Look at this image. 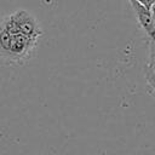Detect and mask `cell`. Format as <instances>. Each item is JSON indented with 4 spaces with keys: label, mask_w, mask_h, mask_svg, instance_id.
Returning <instances> with one entry per match:
<instances>
[{
    "label": "cell",
    "mask_w": 155,
    "mask_h": 155,
    "mask_svg": "<svg viewBox=\"0 0 155 155\" xmlns=\"http://www.w3.org/2000/svg\"><path fill=\"white\" fill-rule=\"evenodd\" d=\"M150 12H151V16H153V19H154V25H155V4L151 6Z\"/></svg>",
    "instance_id": "8"
},
{
    "label": "cell",
    "mask_w": 155,
    "mask_h": 155,
    "mask_svg": "<svg viewBox=\"0 0 155 155\" xmlns=\"http://www.w3.org/2000/svg\"><path fill=\"white\" fill-rule=\"evenodd\" d=\"M130 2L134 11V15L138 19V23L140 24V27L143 28L145 34L150 38V42L155 44V25H154V19H153L150 10L145 8L137 0H130Z\"/></svg>",
    "instance_id": "3"
},
{
    "label": "cell",
    "mask_w": 155,
    "mask_h": 155,
    "mask_svg": "<svg viewBox=\"0 0 155 155\" xmlns=\"http://www.w3.org/2000/svg\"><path fill=\"white\" fill-rule=\"evenodd\" d=\"M11 16H12L15 23L17 24L21 34H23L30 39H34V40H38L41 36L42 30L35 18V16H33L30 12H28L27 10H18L15 13H12Z\"/></svg>",
    "instance_id": "2"
},
{
    "label": "cell",
    "mask_w": 155,
    "mask_h": 155,
    "mask_svg": "<svg viewBox=\"0 0 155 155\" xmlns=\"http://www.w3.org/2000/svg\"><path fill=\"white\" fill-rule=\"evenodd\" d=\"M139 4H142L145 8H148V10H150L151 8V6L155 4V0H137Z\"/></svg>",
    "instance_id": "7"
},
{
    "label": "cell",
    "mask_w": 155,
    "mask_h": 155,
    "mask_svg": "<svg viewBox=\"0 0 155 155\" xmlns=\"http://www.w3.org/2000/svg\"><path fill=\"white\" fill-rule=\"evenodd\" d=\"M36 44H38V40L30 39L23 34H19L17 36L11 38L7 61H10V62L25 61L30 56V53L33 52Z\"/></svg>",
    "instance_id": "1"
},
{
    "label": "cell",
    "mask_w": 155,
    "mask_h": 155,
    "mask_svg": "<svg viewBox=\"0 0 155 155\" xmlns=\"http://www.w3.org/2000/svg\"><path fill=\"white\" fill-rule=\"evenodd\" d=\"M147 65L155 74V44H153V42H150V54H149V62Z\"/></svg>",
    "instance_id": "6"
},
{
    "label": "cell",
    "mask_w": 155,
    "mask_h": 155,
    "mask_svg": "<svg viewBox=\"0 0 155 155\" xmlns=\"http://www.w3.org/2000/svg\"><path fill=\"white\" fill-rule=\"evenodd\" d=\"M11 44V35L5 29L4 24H0V56H2L5 59H7L8 50Z\"/></svg>",
    "instance_id": "4"
},
{
    "label": "cell",
    "mask_w": 155,
    "mask_h": 155,
    "mask_svg": "<svg viewBox=\"0 0 155 155\" xmlns=\"http://www.w3.org/2000/svg\"><path fill=\"white\" fill-rule=\"evenodd\" d=\"M144 78L147 81V86L149 87V93L153 97H155V74L148 65L144 67Z\"/></svg>",
    "instance_id": "5"
}]
</instances>
